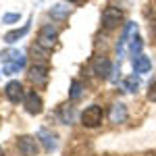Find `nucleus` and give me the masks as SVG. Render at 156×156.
<instances>
[{"instance_id": "nucleus-1", "label": "nucleus", "mask_w": 156, "mask_h": 156, "mask_svg": "<svg viewBox=\"0 0 156 156\" xmlns=\"http://www.w3.org/2000/svg\"><path fill=\"white\" fill-rule=\"evenodd\" d=\"M0 62L4 65V75H15L25 67V56L19 50H4L0 52Z\"/></svg>"}, {"instance_id": "nucleus-10", "label": "nucleus", "mask_w": 156, "mask_h": 156, "mask_svg": "<svg viewBox=\"0 0 156 156\" xmlns=\"http://www.w3.org/2000/svg\"><path fill=\"white\" fill-rule=\"evenodd\" d=\"M152 69V62H150V58L148 56H144V54H135L133 56V71L135 73H148Z\"/></svg>"}, {"instance_id": "nucleus-19", "label": "nucleus", "mask_w": 156, "mask_h": 156, "mask_svg": "<svg viewBox=\"0 0 156 156\" xmlns=\"http://www.w3.org/2000/svg\"><path fill=\"white\" fill-rule=\"evenodd\" d=\"M52 17H56V19H65L67 15H69V6H62V4H56V6H52V11H50Z\"/></svg>"}, {"instance_id": "nucleus-22", "label": "nucleus", "mask_w": 156, "mask_h": 156, "mask_svg": "<svg viewBox=\"0 0 156 156\" xmlns=\"http://www.w3.org/2000/svg\"><path fill=\"white\" fill-rule=\"evenodd\" d=\"M150 34H152V36L156 37V21H154V23H152V25H150Z\"/></svg>"}, {"instance_id": "nucleus-5", "label": "nucleus", "mask_w": 156, "mask_h": 156, "mask_svg": "<svg viewBox=\"0 0 156 156\" xmlns=\"http://www.w3.org/2000/svg\"><path fill=\"white\" fill-rule=\"evenodd\" d=\"M27 75H29V79L36 85H46V81H48V67L36 62V65L29 67V73H27Z\"/></svg>"}, {"instance_id": "nucleus-8", "label": "nucleus", "mask_w": 156, "mask_h": 156, "mask_svg": "<svg viewBox=\"0 0 156 156\" xmlns=\"http://www.w3.org/2000/svg\"><path fill=\"white\" fill-rule=\"evenodd\" d=\"M23 104L29 115H40L42 112V98L37 96L36 92H27L23 98Z\"/></svg>"}, {"instance_id": "nucleus-21", "label": "nucleus", "mask_w": 156, "mask_h": 156, "mask_svg": "<svg viewBox=\"0 0 156 156\" xmlns=\"http://www.w3.org/2000/svg\"><path fill=\"white\" fill-rule=\"evenodd\" d=\"M148 98H150L152 102H156V81H152V83H150V92H148Z\"/></svg>"}, {"instance_id": "nucleus-18", "label": "nucleus", "mask_w": 156, "mask_h": 156, "mask_svg": "<svg viewBox=\"0 0 156 156\" xmlns=\"http://www.w3.org/2000/svg\"><path fill=\"white\" fill-rule=\"evenodd\" d=\"M60 119H62V123H73V119H75V112H73V106H62L60 108Z\"/></svg>"}, {"instance_id": "nucleus-2", "label": "nucleus", "mask_w": 156, "mask_h": 156, "mask_svg": "<svg viewBox=\"0 0 156 156\" xmlns=\"http://www.w3.org/2000/svg\"><path fill=\"white\" fill-rule=\"evenodd\" d=\"M102 119H104V112H102V106H98V104H92L81 112V123L85 127H98Z\"/></svg>"}, {"instance_id": "nucleus-23", "label": "nucleus", "mask_w": 156, "mask_h": 156, "mask_svg": "<svg viewBox=\"0 0 156 156\" xmlns=\"http://www.w3.org/2000/svg\"><path fill=\"white\" fill-rule=\"evenodd\" d=\"M69 2H83V0H69Z\"/></svg>"}, {"instance_id": "nucleus-13", "label": "nucleus", "mask_w": 156, "mask_h": 156, "mask_svg": "<svg viewBox=\"0 0 156 156\" xmlns=\"http://www.w3.org/2000/svg\"><path fill=\"white\" fill-rule=\"evenodd\" d=\"M110 121L112 123H125L127 121V108H125V104L117 102L112 106V110H110Z\"/></svg>"}, {"instance_id": "nucleus-17", "label": "nucleus", "mask_w": 156, "mask_h": 156, "mask_svg": "<svg viewBox=\"0 0 156 156\" xmlns=\"http://www.w3.org/2000/svg\"><path fill=\"white\" fill-rule=\"evenodd\" d=\"M81 94H83V85L79 83V81H73V83H71V90H69L71 100H79V98H81Z\"/></svg>"}, {"instance_id": "nucleus-24", "label": "nucleus", "mask_w": 156, "mask_h": 156, "mask_svg": "<svg viewBox=\"0 0 156 156\" xmlns=\"http://www.w3.org/2000/svg\"><path fill=\"white\" fill-rule=\"evenodd\" d=\"M0 156H2V150H0Z\"/></svg>"}, {"instance_id": "nucleus-11", "label": "nucleus", "mask_w": 156, "mask_h": 156, "mask_svg": "<svg viewBox=\"0 0 156 156\" xmlns=\"http://www.w3.org/2000/svg\"><path fill=\"white\" fill-rule=\"evenodd\" d=\"M135 31H137V25L133 23V21H129V23L125 25V29H123V36H121L119 40V44H117V50H119V56H121V52H123V46L129 42V37L135 36Z\"/></svg>"}, {"instance_id": "nucleus-4", "label": "nucleus", "mask_w": 156, "mask_h": 156, "mask_svg": "<svg viewBox=\"0 0 156 156\" xmlns=\"http://www.w3.org/2000/svg\"><path fill=\"white\" fill-rule=\"evenodd\" d=\"M121 21H123V12L119 9H115V6H106L104 12H102V25H104V29H115V27H119Z\"/></svg>"}, {"instance_id": "nucleus-6", "label": "nucleus", "mask_w": 156, "mask_h": 156, "mask_svg": "<svg viewBox=\"0 0 156 156\" xmlns=\"http://www.w3.org/2000/svg\"><path fill=\"white\" fill-rule=\"evenodd\" d=\"M19 152L23 156H36L37 150H40V146H37V140L36 137H29V135H23V137H19Z\"/></svg>"}, {"instance_id": "nucleus-3", "label": "nucleus", "mask_w": 156, "mask_h": 156, "mask_svg": "<svg viewBox=\"0 0 156 156\" xmlns=\"http://www.w3.org/2000/svg\"><path fill=\"white\" fill-rule=\"evenodd\" d=\"M56 37H58L56 27H52V25H44V27L40 29V36H37V46H40V48L50 50L54 44H56Z\"/></svg>"}, {"instance_id": "nucleus-12", "label": "nucleus", "mask_w": 156, "mask_h": 156, "mask_svg": "<svg viewBox=\"0 0 156 156\" xmlns=\"http://www.w3.org/2000/svg\"><path fill=\"white\" fill-rule=\"evenodd\" d=\"M29 27H31V19H29V21H27V23H25L23 27H21V29H15V31H9V34L4 36V42H6V44H15L17 40H21V37H23L25 34L29 31Z\"/></svg>"}, {"instance_id": "nucleus-15", "label": "nucleus", "mask_w": 156, "mask_h": 156, "mask_svg": "<svg viewBox=\"0 0 156 156\" xmlns=\"http://www.w3.org/2000/svg\"><path fill=\"white\" fill-rule=\"evenodd\" d=\"M137 87H140V77L133 73V75H129V77H125L123 79V90L125 92H137Z\"/></svg>"}, {"instance_id": "nucleus-16", "label": "nucleus", "mask_w": 156, "mask_h": 156, "mask_svg": "<svg viewBox=\"0 0 156 156\" xmlns=\"http://www.w3.org/2000/svg\"><path fill=\"white\" fill-rule=\"evenodd\" d=\"M142 46H144V42H142L140 36H133L131 40H129V52H131L133 56H135V54H142Z\"/></svg>"}, {"instance_id": "nucleus-9", "label": "nucleus", "mask_w": 156, "mask_h": 156, "mask_svg": "<svg viewBox=\"0 0 156 156\" xmlns=\"http://www.w3.org/2000/svg\"><path fill=\"white\" fill-rule=\"evenodd\" d=\"M92 69H94V73H96L98 77L108 79L110 73H112V62L108 58H104V56H98V58L94 60V65H92Z\"/></svg>"}, {"instance_id": "nucleus-14", "label": "nucleus", "mask_w": 156, "mask_h": 156, "mask_svg": "<svg viewBox=\"0 0 156 156\" xmlns=\"http://www.w3.org/2000/svg\"><path fill=\"white\" fill-rule=\"evenodd\" d=\"M37 135H40L42 144H44V148H46L48 152L56 150V146H58V144H56V137H54V135H52L48 129H40V133H37Z\"/></svg>"}, {"instance_id": "nucleus-7", "label": "nucleus", "mask_w": 156, "mask_h": 156, "mask_svg": "<svg viewBox=\"0 0 156 156\" xmlns=\"http://www.w3.org/2000/svg\"><path fill=\"white\" fill-rule=\"evenodd\" d=\"M4 94H6V98H9L11 102H15V104H19V102L25 98V92H23L21 81H9L6 87H4Z\"/></svg>"}, {"instance_id": "nucleus-20", "label": "nucleus", "mask_w": 156, "mask_h": 156, "mask_svg": "<svg viewBox=\"0 0 156 156\" xmlns=\"http://www.w3.org/2000/svg\"><path fill=\"white\" fill-rule=\"evenodd\" d=\"M19 21V12H9V15H2V23L4 25H12Z\"/></svg>"}]
</instances>
